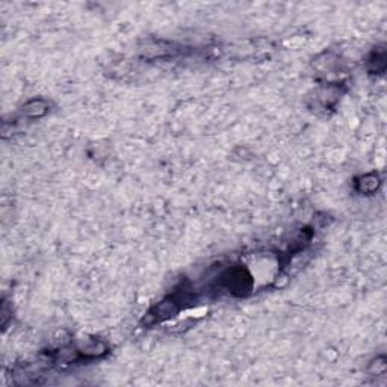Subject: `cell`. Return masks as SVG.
I'll list each match as a JSON object with an SVG mask.
<instances>
[{
    "label": "cell",
    "mask_w": 387,
    "mask_h": 387,
    "mask_svg": "<svg viewBox=\"0 0 387 387\" xmlns=\"http://www.w3.org/2000/svg\"><path fill=\"white\" fill-rule=\"evenodd\" d=\"M23 112L29 117H40L47 112V103L44 100H32L24 108Z\"/></svg>",
    "instance_id": "1"
}]
</instances>
